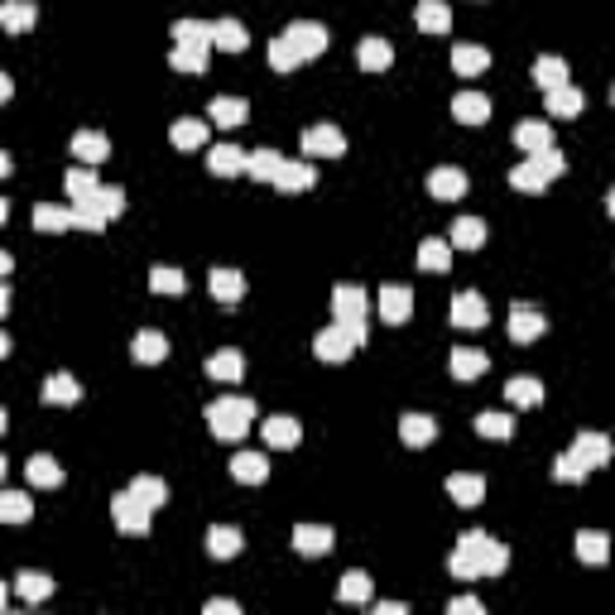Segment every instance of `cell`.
Returning a JSON list of instances; mask_svg holds the SVG:
<instances>
[{"instance_id":"91938a15","label":"cell","mask_w":615,"mask_h":615,"mask_svg":"<svg viewBox=\"0 0 615 615\" xmlns=\"http://www.w3.org/2000/svg\"><path fill=\"white\" fill-rule=\"evenodd\" d=\"M447 572H452V577H457V582H476V577H481V567H476V563H471V558H467V553H461V548H457V553H452V558H447Z\"/></svg>"},{"instance_id":"f35d334b","label":"cell","mask_w":615,"mask_h":615,"mask_svg":"<svg viewBox=\"0 0 615 615\" xmlns=\"http://www.w3.org/2000/svg\"><path fill=\"white\" fill-rule=\"evenodd\" d=\"M44 399H49V404H77L82 385L68 371H58V375H49V385H44Z\"/></svg>"},{"instance_id":"9c48e42d","label":"cell","mask_w":615,"mask_h":615,"mask_svg":"<svg viewBox=\"0 0 615 615\" xmlns=\"http://www.w3.org/2000/svg\"><path fill=\"white\" fill-rule=\"evenodd\" d=\"M452 323H457V327H486V323H491V313H486V299H481L476 289H467V293H452Z\"/></svg>"},{"instance_id":"816d5d0a","label":"cell","mask_w":615,"mask_h":615,"mask_svg":"<svg viewBox=\"0 0 615 615\" xmlns=\"http://www.w3.org/2000/svg\"><path fill=\"white\" fill-rule=\"evenodd\" d=\"M587 471H591V467L572 452V447H567V452L553 461V481H563V486H572V481H587Z\"/></svg>"},{"instance_id":"e575fe53","label":"cell","mask_w":615,"mask_h":615,"mask_svg":"<svg viewBox=\"0 0 615 615\" xmlns=\"http://www.w3.org/2000/svg\"><path fill=\"white\" fill-rule=\"evenodd\" d=\"M34 5L29 0H5V5H0V25H5L10 34H25V29H34Z\"/></svg>"},{"instance_id":"7bdbcfd3","label":"cell","mask_w":615,"mask_h":615,"mask_svg":"<svg viewBox=\"0 0 615 615\" xmlns=\"http://www.w3.org/2000/svg\"><path fill=\"white\" fill-rule=\"evenodd\" d=\"M447 265H452V245H447V241H423V245H419V269H428V275H443Z\"/></svg>"},{"instance_id":"277c9868","label":"cell","mask_w":615,"mask_h":615,"mask_svg":"<svg viewBox=\"0 0 615 615\" xmlns=\"http://www.w3.org/2000/svg\"><path fill=\"white\" fill-rule=\"evenodd\" d=\"M111 515H116V524H121L125 534H145V529H149V515H154V505H145L135 491H121V495L111 500Z\"/></svg>"},{"instance_id":"c3c4849f","label":"cell","mask_w":615,"mask_h":615,"mask_svg":"<svg viewBox=\"0 0 615 615\" xmlns=\"http://www.w3.org/2000/svg\"><path fill=\"white\" fill-rule=\"evenodd\" d=\"M505 395H510V404H519V409H534L543 399V385L534 380V375H519V380L505 385Z\"/></svg>"},{"instance_id":"bcb514c9","label":"cell","mask_w":615,"mask_h":615,"mask_svg":"<svg viewBox=\"0 0 615 615\" xmlns=\"http://www.w3.org/2000/svg\"><path fill=\"white\" fill-rule=\"evenodd\" d=\"M505 567H510V548L500 539H486L481 543V577H500Z\"/></svg>"},{"instance_id":"1f68e13d","label":"cell","mask_w":615,"mask_h":615,"mask_svg":"<svg viewBox=\"0 0 615 615\" xmlns=\"http://www.w3.org/2000/svg\"><path fill=\"white\" fill-rule=\"evenodd\" d=\"M207 375H212V380L236 385V380L245 375V356H241V351H217V356L207 361Z\"/></svg>"},{"instance_id":"7402d4cb","label":"cell","mask_w":615,"mask_h":615,"mask_svg":"<svg viewBox=\"0 0 615 615\" xmlns=\"http://www.w3.org/2000/svg\"><path fill=\"white\" fill-rule=\"evenodd\" d=\"M241 548H245L241 529H231V524H212L207 529V553H212V558H236Z\"/></svg>"},{"instance_id":"60d3db41","label":"cell","mask_w":615,"mask_h":615,"mask_svg":"<svg viewBox=\"0 0 615 615\" xmlns=\"http://www.w3.org/2000/svg\"><path fill=\"white\" fill-rule=\"evenodd\" d=\"M245 116H251L245 97H217V101H212V121H217V125H227V130H236V125L245 121Z\"/></svg>"},{"instance_id":"03108f58","label":"cell","mask_w":615,"mask_h":615,"mask_svg":"<svg viewBox=\"0 0 615 615\" xmlns=\"http://www.w3.org/2000/svg\"><path fill=\"white\" fill-rule=\"evenodd\" d=\"M606 212H611V217H615V188H611V193H606Z\"/></svg>"},{"instance_id":"680465c9","label":"cell","mask_w":615,"mask_h":615,"mask_svg":"<svg viewBox=\"0 0 615 615\" xmlns=\"http://www.w3.org/2000/svg\"><path fill=\"white\" fill-rule=\"evenodd\" d=\"M173 39H179V44L212 39V25H207V20H179V25H173Z\"/></svg>"},{"instance_id":"4316f807","label":"cell","mask_w":615,"mask_h":615,"mask_svg":"<svg viewBox=\"0 0 615 615\" xmlns=\"http://www.w3.org/2000/svg\"><path fill=\"white\" fill-rule=\"evenodd\" d=\"M212 44L217 49H227V53H245V25L241 20H212Z\"/></svg>"},{"instance_id":"30bf717a","label":"cell","mask_w":615,"mask_h":615,"mask_svg":"<svg viewBox=\"0 0 615 615\" xmlns=\"http://www.w3.org/2000/svg\"><path fill=\"white\" fill-rule=\"evenodd\" d=\"M447 495H452L461 510H471V505L486 500V481H481L476 471H452V476H447Z\"/></svg>"},{"instance_id":"6da1fadb","label":"cell","mask_w":615,"mask_h":615,"mask_svg":"<svg viewBox=\"0 0 615 615\" xmlns=\"http://www.w3.org/2000/svg\"><path fill=\"white\" fill-rule=\"evenodd\" d=\"M255 419V404L245 395H221L207 404V423H212V437H221V443H241L245 428H251Z\"/></svg>"},{"instance_id":"8fae6325","label":"cell","mask_w":615,"mask_h":615,"mask_svg":"<svg viewBox=\"0 0 615 615\" xmlns=\"http://www.w3.org/2000/svg\"><path fill=\"white\" fill-rule=\"evenodd\" d=\"M317 183V169L308 159H284V169L275 173V188L279 193H308Z\"/></svg>"},{"instance_id":"e7e4bbea","label":"cell","mask_w":615,"mask_h":615,"mask_svg":"<svg viewBox=\"0 0 615 615\" xmlns=\"http://www.w3.org/2000/svg\"><path fill=\"white\" fill-rule=\"evenodd\" d=\"M375 611H380V615H404L409 606H404V601H380V606H375Z\"/></svg>"},{"instance_id":"44dd1931","label":"cell","mask_w":615,"mask_h":615,"mask_svg":"<svg viewBox=\"0 0 615 615\" xmlns=\"http://www.w3.org/2000/svg\"><path fill=\"white\" fill-rule=\"evenodd\" d=\"M73 154H77V164H92V169H97L106 154H111V145H106L101 130H77V135H73Z\"/></svg>"},{"instance_id":"e0dca14e","label":"cell","mask_w":615,"mask_h":615,"mask_svg":"<svg viewBox=\"0 0 615 615\" xmlns=\"http://www.w3.org/2000/svg\"><path fill=\"white\" fill-rule=\"evenodd\" d=\"M73 227H77V212H73V207H53V203H39V207H34V231L58 236V231H73Z\"/></svg>"},{"instance_id":"7a4b0ae2","label":"cell","mask_w":615,"mask_h":615,"mask_svg":"<svg viewBox=\"0 0 615 615\" xmlns=\"http://www.w3.org/2000/svg\"><path fill=\"white\" fill-rule=\"evenodd\" d=\"M563 173V154L558 149H543V154H529L524 164H515L510 169V183L519 188V193H543L553 179Z\"/></svg>"},{"instance_id":"d6a6232c","label":"cell","mask_w":615,"mask_h":615,"mask_svg":"<svg viewBox=\"0 0 615 615\" xmlns=\"http://www.w3.org/2000/svg\"><path fill=\"white\" fill-rule=\"evenodd\" d=\"M577 558L591 563V567H601L611 558V539L596 534V529H582V534H577Z\"/></svg>"},{"instance_id":"94428289","label":"cell","mask_w":615,"mask_h":615,"mask_svg":"<svg viewBox=\"0 0 615 615\" xmlns=\"http://www.w3.org/2000/svg\"><path fill=\"white\" fill-rule=\"evenodd\" d=\"M97 203H101V212H106V217H121V212H125V193H121V188H97Z\"/></svg>"},{"instance_id":"ee69618b","label":"cell","mask_w":615,"mask_h":615,"mask_svg":"<svg viewBox=\"0 0 615 615\" xmlns=\"http://www.w3.org/2000/svg\"><path fill=\"white\" fill-rule=\"evenodd\" d=\"M548 97V116H582L587 97L577 87H558V92H543Z\"/></svg>"},{"instance_id":"ac0fdd59","label":"cell","mask_w":615,"mask_h":615,"mask_svg":"<svg viewBox=\"0 0 615 615\" xmlns=\"http://www.w3.org/2000/svg\"><path fill=\"white\" fill-rule=\"evenodd\" d=\"M515 145L524 149V154L553 149V125H548V121H524V125H515Z\"/></svg>"},{"instance_id":"603a6c76","label":"cell","mask_w":615,"mask_h":615,"mask_svg":"<svg viewBox=\"0 0 615 615\" xmlns=\"http://www.w3.org/2000/svg\"><path fill=\"white\" fill-rule=\"evenodd\" d=\"M452 116L461 125H481L491 116V101L481 97V92H457V97H452Z\"/></svg>"},{"instance_id":"4dcf8cb0","label":"cell","mask_w":615,"mask_h":615,"mask_svg":"<svg viewBox=\"0 0 615 615\" xmlns=\"http://www.w3.org/2000/svg\"><path fill=\"white\" fill-rule=\"evenodd\" d=\"M452 245L457 251H476V245H486V221L481 217H457L452 221Z\"/></svg>"},{"instance_id":"be15d7a7","label":"cell","mask_w":615,"mask_h":615,"mask_svg":"<svg viewBox=\"0 0 615 615\" xmlns=\"http://www.w3.org/2000/svg\"><path fill=\"white\" fill-rule=\"evenodd\" d=\"M207 615H241L236 601H207Z\"/></svg>"},{"instance_id":"f907efd6","label":"cell","mask_w":615,"mask_h":615,"mask_svg":"<svg viewBox=\"0 0 615 615\" xmlns=\"http://www.w3.org/2000/svg\"><path fill=\"white\" fill-rule=\"evenodd\" d=\"M15 591H20V601H29V606H34V601H44L53 591V577L49 572H20Z\"/></svg>"},{"instance_id":"83f0119b","label":"cell","mask_w":615,"mask_h":615,"mask_svg":"<svg viewBox=\"0 0 615 615\" xmlns=\"http://www.w3.org/2000/svg\"><path fill=\"white\" fill-rule=\"evenodd\" d=\"M25 476H29V486H39V491H53V486H63V467H58L53 457H29V467H25Z\"/></svg>"},{"instance_id":"cb8c5ba5","label":"cell","mask_w":615,"mask_h":615,"mask_svg":"<svg viewBox=\"0 0 615 615\" xmlns=\"http://www.w3.org/2000/svg\"><path fill=\"white\" fill-rule=\"evenodd\" d=\"M231 476L241 481V486H260V481L269 476V461L260 452H236L231 457Z\"/></svg>"},{"instance_id":"2e32d148","label":"cell","mask_w":615,"mask_h":615,"mask_svg":"<svg viewBox=\"0 0 615 615\" xmlns=\"http://www.w3.org/2000/svg\"><path fill=\"white\" fill-rule=\"evenodd\" d=\"M293 548L308 553V558H323V553H332V529L327 524H299L293 529Z\"/></svg>"},{"instance_id":"f1b7e54d","label":"cell","mask_w":615,"mask_h":615,"mask_svg":"<svg viewBox=\"0 0 615 615\" xmlns=\"http://www.w3.org/2000/svg\"><path fill=\"white\" fill-rule=\"evenodd\" d=\"M572 452L582 457L587 467H606V461H611V437H601V433H577Z\"/></svg>"},{"instance_id":"9a60e30c","label":"cell","mask_w":615,"mask_h":615,"mask_svg":"<svg viewBox=\"0 0 615 615\" xmlns=\"http://www.w3.org/2000/svg\"><path fill=\"white\" fill-rule=\"evenodd\" d=\"M409 313H413V293L404 284H385L380 289V317L385 323H409Z\"/></svg>"},{"instance_id":"d590c367","label":"cell","mask_w":615,"mask_h":615,"mask_svg":"<svg viewBox=\"0 0 615 615\" xmlns=\"http://www.w3.org/2000/svg\"><path fill=\"white\" fill-rule=\"evenodd\" d=\"M486 63H491V53H486V49H476V44H457V49H452V68H457L461 77L486 73Z\"/></svg>"},{"instance_id":"4fadbf2b","label":"cell","mask_w":615,"mask_h":615,"mask_svg":"<svg viewBox=\"0 0 615 615\" xmlns=\"http://www.w3.org/2000/svg\"><path fill=\"white\" fill-rule=\"evenodd\" d=\"M245 164H251V154L236 149V145H212L207 149V169L217 173V179H236V173H245Z\"/></svg>"},{"instance_id":"11a10c76","label":"cell","mask_w":615,"mask_h":615,"mask_svg":"<svg viewBox=\"0 0 615 615\" xmlns=\"http://www.w3.org/2000/svg\"><path fill=\"white\" fill-rule=\"evenodd\" d=\"M73 212H77V227H82V231H101L106 221H111V217L101 212L97 193H92V197H82V203H73Z\"/></svg>"},{"instance_id":"f5cc1de1","label":"cell","mask_w":615,"mask_h":615,"mask_svg":"<svg viewBox=\"0 0 615 615\" xmlns=\"http://www.w3.org/2000/svg\"><path fill=\"white\" fill-rule=\"evenodd\" d=\"M299 63H303V53L293 49L284 34H279V39H269V68H275V73H293Z\"/></svg>"},{"instance_id":"6f0895ef","label":"cell","mask_w":615,"mask_h":615,"mask_svg":"<svg viewBox=\"0 0 615 615\" xmlns=\"http://www.w3.org/2000/svg\"><path fill=\"white\" fill-rule=\"evenodd\" d=\"M130 491H135L145 505H154V510H159V505L169 500V486H164L159 476H135V481H130Z\"/></svg>"},{"instance_id":"681fc988","label":"cell","mask_w":615,"mask_h":615,"mask_svg":"<svg viewBox=\"0 0 615 615\" xmlns=\"http://www.w3.org/2000/svg\"><path fill=\"white\" fill-rule=\"evenodd\" d=\"M29 515H34V505H29L25 491H5V495H0V519H5V524H25Z\"/></svg>"},{"instance_id":"ba28073f","label":"cell","mask_w":615,"mask_h":615,"mask_svg":"<svg viewBox=\"0 0 615 615\" xmlns=\"http://www.w3.org/2000/svg\"><path fill=\"white\" fill-rule=\"evenodd\" d=\"M207 289H212V299H217V303L236 308V303L245 299V275H241V269H227V265H221V269H212Z\"/></svg>"},{"instance_id":"d4e9b609","label":"cell","mask_w":615,"mask_h":615,"mask_svg":"<svg viewBox=\"0 0 615 615\" xmlns=\"http://www.w3.org/2000/svg\"><path fill=\"white\" fill-rule=\"evenodd\" d=\"M428 193H433V197H443V203H457V197L467 193V173H461V169H433Z\"/></svg>"},{"instance_id":"7dc6e473","label":"cell","mask_w":615,"mask_h":615,"mask_svg":"<svg viewBox=\"0 0 615 615\" xmlns=\"http://www.w3.org/2000/svg\"><path fill=\"white\" fill-rule=\"evenodd\" d=\"M337 596L347 601V606H365V601H371V577H365V572H347L337 582Z\"/></svg>"},{"instance_id":"8992f818","label":"cell","mask_w":615,"mask_h":615,"mask_svg":"<svg viewBox=\"0 0 615 615\" xmlns=\"http://www.w3.org/2000/svg\"><path fill=\"white\" fill-rule=\"evenodd\" d=\"M284 39H289L303 58H317V53L327 49V29H323V25H313V20H293V25L284 29Z\"/></svg>"},{"instance_id":"db71d44e","label":"cell","mask_w":615,"mask_h":615,"mask_svg":"<svg viewBox=\"0 0 615 615\" xmlns=\"http://www.w3.org/2000/svg\"><path fill=\"white\" fill-rule=\"evenodd\" d=\"M149 289L154 293H183L188 279H183V269H173V265H154L149 269Z\"/></svg>"},{"instance_id":"836d02e7","label":"cell","mask_w":615,"mask_h":615,"mask_svg":"<svg viewBox=\"0 0 615 615\" xmlns=\"http://www.w3.org/2000/svg\"><path fill=\"white\" fill-rule=\"evenodd\" d=\"M361 68L365 73H385L389 63H395V49H389V39H361Z\"/></svg>"},{"instance_id":"f6af8a7d","label":"cell","mask_w":615,"mask_h":615,"mask_svg":"<svg viewBox=\"0 0 615 615\" xmlns=\"http://www.w3.org/2000/svg\"><path fill=\"white\" fill-rule=\"evenodd\" d=\"M169 140H173V149H203L207 145V125L203 121H179V125H173L169 130Z\"/></svg>"},{"instance_id":"74e56055","label":"cell","mask_w":615,"mask_h":615,"mask_svg":"<svg viewBox=\"0 0 615 615\" xmlns=\"http://www.w3.org/2000/svg\"><path fill=\"white\" fill-rule=\"evenodd\" d=\"M63 188L68 193H73V203H82V197H92L97 193V169H92V164H73V169H68V179H63Z\"/></svg>"},{"instance_id":"7c38bea8","label":"cell","mask_w":615,"mask_h":615,"mask_svg":"<svg viewBox=\"0 0 615 615\" xmlns=\"http://www.w3.org/2000/svg\"><path fill=\"white\" fill-rule=\"evenodd\" d=\"M207 49H212V39H193V44H173V53H169V63H173V73H207Z\"/></svg>"},{"instance_id":"8d00e7d4","label":"cell","mask_w":615,"mask_h":615,"mask_svg":"<svg viewBox=\"0 0 615 615\" xmlns=\"http://www.w3.org/2000/svg\"><path fill=\"white\" fill-rule=\"evenodd\" d=\"M447 365H452V375H457V380H476V375H486V356H481L476 347H457Z\"/></svg>"},{"instance_id":"5bb4252c","label":"cell","mask_w":615,"mask_h":615,"mask_svg":"<svg viewBox=\"0 0 615 615\" xmlns=\"http://www.w3.org/2000/svg\"><path fill=\"white\" fill-rule=\"evenodd\" d=\"M543 327H548V317H543L539 308L515 303V313H510V337H515V341H539Z\"/></svg>"},{"instance_id":"ab89813d","label":"cell","mask_w":615,"mask_h":615,"mask_svg":"<svg viewBox=\"0 0 615 615\" xmlns=\"http://www.w3.org/2000/svg\"><path fill=\"white\" fill-rule=\"evenodd\" d=\"M299 437H303V428L289 419V413H279V419L265 423V443L269 447H299Z\"/></svg>"},{"instance_id":"484cf974","label":"cell","mask_w":615,"mask_h":615,"mask_svg":"<svg viewBox=\"0 0 615 615\" xmlns=\"http://www.w3.org/2000/svg\"><path fill=\"white\" fill-rule=\"evenodd\" d=\"M413 20H419V29H428V34H447V29H452V10H447L443 0H419Z\"/></svg>"},{"instance_id":"d6986e66","label":"cell","mask_w":615,"mask_h":615,"mask_svg":"<svg viewBox=\"0 0 615 615\" xmlns=\"http://www.w3.org/2000/svg\"><path fill=\"white\" fill-rule=\"evenodd\" d=\"M130 356H135L140 365H159L164 356H169V341H164V332H135V341H130Z\"/></svg>"},{"instance_id":"5b68a950","label":"cell","mask_w":615,"mask_h":615,"mask_svg":"<svg viewBox=\"0 0 615 615\" xmlns=\"http://www.w3.org/2000/svg\"><path fill=\"white\" fill-rule=\"evenodd\" d=\"M356 347H361V341L351 337V327H347V323H332V327H323V332L313 337V351H317V361H347Z\"/></svg>"},{"instance_id":"52a82bcc","label":"cell","mask_w":615,"mask_h":615,"mask_svg":"<svg viewBox=\"0 0 615 615\" xmlns=\"http://www.w3.org/2000/svg\"><path fill=\"white\" fill-rule=\"evenodd\" d=\"M303 154L337 159V154H347V135H341L337 125H313V130H303Z\"/></svg>"},{"instance_id":"ffe728a7","label":"cell","mask_w":615,"mask_h":615,"mask_svg":"<svg viewBox=\"0 0 615 615\" xmlns=\"http://www.w3.org/2000/svg\"><path fill=\"white\" fill-rule=\"evenodd\" d=\"M399 437H404V447H428L437 437V423L428 413H404V419H399Z\"/></svg>"},{"instance_id":"6125c7cd","label":"cell","mask_w":615,"mask_h":615,"mask_svg":"<svg viewBox=\"0 0 615 615\" xmlns=\"http://www.w3.org/2000/svg\"><path fill=\"white\" fill-rule=\"evenodd\" d=\"M447 611H452V615H481V601L476 596H457Z\"/></svg>"},{"instance_id":"f546056e","label":"cell","mask_w":615,"mask_h":615,"mask_svg":"<svg viewBox=\"0 0 615 615\" xmlns=\"http://www.w3.org/2000/svg\"><path fill=\"white\" fill-rule=\"evenodd\" d=\"M534 82H539L543 92H558V87H567V63H563V58H553V53L534 58Z\"/></svg>"},{"instance_id":"b9f144b4","label":"cell","mask_w":615,"mask_h":615,"mask_svg":"<svg viewBox=\"0 0 615 615\" xmlns=\"http://www.w3.org/2000/svg\"><path fill=\"white\" fill-rule=\"evenodd\" d=\"M279 169H284V154H279V149H255L251 164H245V173H251V179H260V183H275Z\"/></svg>"},{"instance_id":"9f6ffc18","label":"cell","mask_w":615,"mask_h":615,"mask_svg":"<svg viewBox=\"0 0 615 615\" xmlns=\"http://www.w3.org/2000/svg\"><path fill=\"white\" fill-rule=\"evenodd\" d=\"M476 433L481 437H500V443H505V437H515V419H510V413H481V419H476Z\"/></svg>"},{"instance_id":"003e7915","label":"cell","mask_w":615,"mask_h":615,"mask_svg":"<svg viewBox=\"0 0 615 615\" xmlns=\"http://www.w3.org/2000/svg\"><path fill=\"white\" fill-rule=\"evenodd\" d=\"M611 101H615V87H611Z\"/></svg>"},{"instance_id":"3957f363","label":"cell","mask_w":615,"mask_h":615,"mask_svg":"<svg viewBox=\"0 0 615 615\" xmlns=\"http://www.w3.org/2000/svg\"><path fill=\"white\" fill-rule=\"evenodd\" d=\"M332 313H337V323L351 327V337L365 341V289L361 284H337L332 289Z\"/></svg>"}]
</instances>
